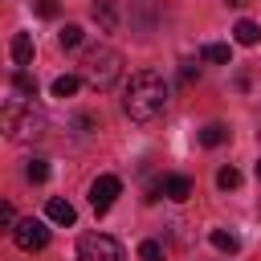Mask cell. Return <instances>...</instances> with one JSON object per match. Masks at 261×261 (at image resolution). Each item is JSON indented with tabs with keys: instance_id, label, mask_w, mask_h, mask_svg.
<instances>
[{
	"instance_id": "6da1fadb",
	"label": "cell",
	"mask_w": 261,
	"mask_h": 261,
	"mask_svg": "<svg viewBox=\"0 0 261 261\" xmlns=\"http://www.w3.org/2000/svg\"><path fill=\"white\" fill-rule=\"evenodd\" d=\"M167 106V82L155 73V69H139L130 73L126 82V94H122V110L135 118V122H155Z\"/></svg>"
},
{
	"instance_id": "7a4b0ae2",
	"label": "cell",
	"mask_w": 261,
	"mask_h": 261,
	"mask_svg": "<svg viewBox=\"0 0 261 261\" xmlns=\"http://www.w3.org/2000/svg\"><path fill=\"white\" fill-rule=\"evenodd\" d=\"M45 126H49V118L41 106H33V98H8L0 106V130L12 143H37L45 135Z\"/></svg>"
},
{
	"instance_id": "3957f363",
	"label": "cell",
	"mask_w": 261,
	"mask_h": 261,
	"mask_svg": "<svg viewBox=\"0 0 261 261\" xmlns=\"http://www.w3.org/2000/svg\"><path fill=\"white\" fill-rule=\"evenodd\" d=\"M122 73V53L110 49V45H90L82 53V77L94 86V90H110Z\"/></svg>"
},
{
	"instance_id": "277c9868",
	"label": "cell",
	"mask_w": 261,
	"mask_h": 261,
	"mask_svg": "<svg viewBox=\"0 0 261 261\" xmlns=\"http://www.w3.org/2000/svg\"><path fill=\"white\" fill-rule=\"evenodd\" d=\"M77 261H122V245L110 232H86L77 241Z\"/></svg>"
},
{
	"instance_id": "5b68a950",
	"label": "cell",
	"mask_w": 261,
	"mask_h": 261,
	"mask_svg": "<svg viewBox=\"0 0 261 261\" xmlns=\"http://www.w3.org/2000/svg\"><path fill=\"white\" fill-rule=\"evenodd\" d=\"M12 241H16V249H24V253H41V249L49 245V228H45V220L24 216V220H16Z\"/></svg>"
},
{
	"instance_id": "8992f818",
	"label": "cell",
	"mask_w": 261,
	"mask_h": 261,
	"mask_svg": "<svg viewBox=\"0 0 261 261\" xmlns=\"http://www.w3.org/2000/svg\"><path fill=\"white\" fill-rule=\"evenodd\" d=\"M118 192H122V179L118 175H98L94 184H90V208L102 216V212H110V204L118 200Z\"/></svg>"
},
{
	"instance_id": "52a82bcc",
	"label": "cell",
	"mask_w": 261,
	"mask_h": 261,
	"mask_svg": "<svg viewBox=\"0 0 261 261\" xmlns=\"http://www.w3.org/2000/svg\"><path fill=\"white\" fill-rule=\"evenodd\" d=\"M90 16L98 20L102 33H114V29H118V8H114V0H94V4H90Z\"/></svg>"
},
{
	"instance_id": "ba28073f",
	"label": "cell",
	"mask_w": 261,
	"mask_h": 261,
	"mask_svg": "<svg viewBox=\"0 0 261 261\" xmlns=\"http://www.w3.org/2000/svg\"><path fill=\"white\" fill-rule=\"evenodd\" d=\"M45 216H49L53 224H73V220H77L73 204H69V200H61V196H53V200L45 204Z\"/></svg>"
},
{
	"instance_id": "9c48e42d",
	"label": "cell",
	"mask_w": 261,
	"mask_h": 261,
	"mask_svg": "<svg viewBox=\"0 0 261 261\" xmlns=\"http://www.w3.org/2000/svg\"><path fill=\"white\" fill-rule=\"evenodd\" d=\"M163 196L175 200V204H184V200L192 196V179H188V175H167V179H163Z\"/></svg>"
},
{
	"instance_id": "30bf717a",
	"label": "cell",
	"mask_w": 261,
	"mask_h": 261,
	"mask_svg": "<svg viewBox=\"0 0 261 261\" xmlns=\"http://www.w3.org/2000/svg\"><path fill=\"white\" fill-rule=\"evenodd\" d=\"M8 53H12V61L24 69V65L33 61V37H29V33H16V37H12V45H8Z\"/></svg>"
},
{
	"instance_id": "8fae6325",
	"label": "cell",
	"mask_w": 261,
	"mask_h": 261,
	"mask_svg": "<svg viewBox=\"0 0 261 261\" xmlns=\"http://www.w3.org/2000/svg\"><path fill=\"white\" fill-rule=\"evenodd\" d=\"M232 37H237V45H257V41H261V24L245 16V20L232 24Z\"/></svg>"
},
{
	"instance_id": "7c38bea8",
	"label": "cell",
	"mask_w": 261,
	"mask_h": 261,
	"mask_svg": "<svg viewBox=\"0 0 261 261\" xmlns=\"http://www.w3.org/2000/svg\"><path fill=\"white\" fill-rule=\"evenodd\" d=\"M12 90H16L20 98H37V77H33L29 69H16V73H12Z\"/></svg>"
},
{
	"instance_id": "4fadbf2b",
	"label": "cell",
	"mask_w": 261,
	"mask_h": 261,
	"mask_svg": "<svg viewBox=\"0 0 261 261\" xmlns=\"http://www.w3.org/2000/svg\"><path fill=\"white\" fill-rule=\"evenodd\" d=\"M77 86H82L77 73H61V77H53V98H73Z\"/></svg>"
},
{
	"instance_id": "5bb4252c",
	"label": "cell",
	"mask_w": 261,
	"mask_h": 261,
	"mask_svg": "<svg viewBox=\"0 0 261 261\" xmlns=\"http://www.w3.org/2000/svg\"><path fill=\"white\" fill-rule=\"evenodd\" d=\"M208 241H212V249H220V253H228V257H232V253L241 249L237 232H224V228H212V237H208Z\"/></svg>"
},
{
	"instance_id": "9a60e30c",
	"label": "cell",
	"mask_w": 261,
	"mask_h": 261,
	"mask_svg": "<svg viewBox=\"0 0 261 261\" xmlns=\"http://www.w3.org/2000/svg\"><path fill=\"white\" fill-rule=\"evenodd\" d=\"M224 139H228V126H224V122H208V126L200 130V143H204V147H220Z\"/></svg>"
},
{
	"instance_id": "2e32d148",
	"label": "cell",
	"mask_w": 261,
	"mask_h": 261,
	"mask_svg": "<svg viewBox=\"0 0 261 261\" xmlns=\"http://www.w3.org/2000/svg\"><path fill=\"white\" fill-rule=\"evenodd\" d=\"M24 179H29V184H45V179H49V163H45V159H29V163H24Z\"/></svg>"
},
{
	"instance_id": "e0dca14e",
	"label": "cell",
	"mask_w": 261,
	"mask_h": 261,
	"mask_svg": "<svg viewBox=\"0 0 261 261\" xmlns=\"http://www.w3.org/2000/svg\"><path fill=\"white\" fill-rule=\"evenodd\" d=\"M57 45H61V49H77V45H82V24H65V29L57 33Z\"/></svg>"
},
{
	"instance_id": "ac0fdd59",
	"label": "cell",
	"mask_w": 261,
	"mask_h": 261,
	"mask_svg": "<svg viewBox=\"0 0 261 261\" xmlns=\"http://www.w3.org/2000/svg\"><path fill=\"white\" fill-rule=\"evenodd\" d=\"M200 53H204L208 61H216V65H228V61H232V49H228V45H204Z\"/></svg>"
},
{
	"instance_id": "d6986e66",
	"label": "cell",
	"mask_w": 261,
	"mask_h": 261,
	"mask_svg": "<svg viewBox=\"0 0 261 261\" xmlns=\"http://www.w3.org/2000/svg\"><path fill=\"white\" fill-rule=\"evenodd\" d=\"M139 261H167V253H163L159 241H143L139 245Z\"/></svg>"
},
{
	"instance_id": "ffe728a7",
	"label": "cell",
	"mask_w": 261,
	"mask_h": 261,
	"mask_svg": "<svg viewBox=\"0 0 261 261\" xmlns=\"http://www.w3.org/2000/svg\"><path fill=\"white\" fill-rule=\"evenodd\" d=\"M216 188H224V192H228V188H241V171H237V167H220V171H216Z\"/></svg>"
},
{
	"instance_id": "44dd1931",
	"label": "cell",
	"mask_w": 261,
	"mask_h": 261,
	"mask_svg": "<svg viewBox=\"0 0 261 261\" xmlns=\"http://www.w3.org/2000/svg\"><path fill=\"white\" fill-rule=\"evenodd\" d=\"M0 228H16V212L8 200H0Z\"/></svg>"
},
{
	"instance_id": "7402d4cb",
	"label": "cell",
	"mask_w": 261,
	"mask_h": 261,
	"mask_svg": "<svg viewBox=\"0 0 261 261\" xmlns=\"http://www.w3.org/2000/svg\"><path fill=\"white\" fill-rule=\"evenodd\" d=\"M37 16L53 20V16H57V0H37Z\"/></svg>"
},
{
	"instance_id": "603a6c76",
	"label": "cell",
	"mask_w": 261,
	"mask_h": 261,
	"mask_svg": "<svg viewBox=\"0 0 261 261\" xmlns=\"http://www.w3.org/2000/svg\"><path fill=\"white\" fill-rule=\"evenodd\" d=\"M179 77H184V82H196V77H200V69H196V65H184V73H179Z\"/></svg>"
},
{
	"instance_id": "cb8c5ba5",
	"label": "cell",
	"mask_w": 261,
	"mask_h": 261,
	"mask_svg": "<svg viewBox=\"0 0 261 261\" xmlns=\"http://www.w3.org/2000/svg\"><path fill=\"white\" fill-rule=\"evenodd\" d=\"M257 179H261V159H257Z\"/></svg>"
},
{
	"instance_id": "d4e9b609",
	"label": "cell",
	"mask_w": 261,
	"mask_h": 261,
	"mask_svg": "<svg viewBox=\"0 0 261 261\" xmlns=\"http://www.w3.org/2000/svg\"><path fill=\"white\" fill-rule=\"evenodd\" d=\"M228 4H245V0H228Z\"/></svg>"
}]
</instances>
